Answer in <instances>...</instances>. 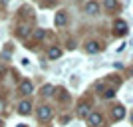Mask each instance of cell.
Wrapping results in <instances>:
<instances>
[{"mask_svg":"<svg viewBox=\"0 0 133 127\" xmlns=\"http://www.w3.org/2000/svg\"><path fill=\"white\" fill-rule=\"evenodd\" d=\"M32 111V103L30 101H20V105H18V113L20 115H28Z\"/></svg>","mask_w":133,"mask_h":127,"instance_id":"obj_2","label":"cell"},{"mask_svg":"<svg viewBox=\"0 0 133 127\" xmlns=\"http://www.w3.org/2000/svg\"><path fill=\"white\" fill-rule=\"evenodd\" d=\"M115 34H117V36L127 34V24L123 22V20H117V22H115Z\"/></svg>","mask_w":133,"mask_h":127,"instance_id":"obj_4","label":"cell"},{"mask_svg":"<svg viewBox=\"0 0 133 127\" xmlns=\"http://www.w3.org/2000/svg\"><path fill=\"white\" fill-rule=\"evenodd\" d=\"M66 24V14L64 12H58L56 14V26H64Z\"/></svg>","mask_w":133,"mask_h":127,"instance_id":"obj_11","label":"cell"},{"mask_svg":"<svg viewBox=\"0 0 133 127\" xmlns=\"http://www.w3.org/2000/svg\"><path fill=\"white\" fill-rule=\"evenodd\" d=\"M34 91V85H32V82H22L20 83V93H24V95H30Z\"/></svg>","mask_w":133,"mask_h":127,"instance_id":"obj_5","label":"cell"},{"mask_svg":"<svg viewBox=\"0 0 133 127\" xmlns=\"http://www.w3.org/2000/svg\"><path fill=\"white\" fill-rule=\"evenodd\" d=\"M18 36H20V38L30 36V28H28V26H20V28H18Z\"/></svg>","mask_w":133,"mask_h":127,"instance_id":"obj_12","label":"cell"},{"mask_svg":"<svg viewBox=\"0 0 133 127\" xmlns=\"http://www.w3.org/2000/svg\"><path fill=\"white\" fill-rule=\"evenodd\" d=\"M32 36H34V40H42V38L46 36V30H42V28H40V30H36V32L32 34Z\"/></svg>","mask_w":133,"mask_h":127,"instance_id":"obj_13","label":"cell"},{"mask_svg":"<svg viewBox=\"0 0 133 127\" xmlns=\"http://www.w3.org/2000/svg\"><path fill=\"white\" fill-rule=\"evenodd\" d=\"M52 91H54V88H52L50 83H48V85H44V88H42V93H44V95H50Z\"/></svg>","mask_w":133,"mask_h":127,"instance_id":"obj_15","label":"cell"},{"mask_svg":"<svg viewBox=\"0 0 133 127\" xmlns=\"http://www.w3.org/2000/svg\"><path fill=\"white\" fill-rule=\"evenodd\" d=\"M79 117H89V113H91V111H89V105L88 103H83V105H79Z\"/></svg>","mask_w":133,"mask_h":127,"instance_id":"obj_10","label":"cell"},{"mask_svg":"<svg viewBox=\"0 0 133 127\" xmlns=\"http://www.w3.org/2000/svg\"><path fill=\"white\" fill-rule=\"evenodd\" d=\"M85 50H88L89 54H95V52H99V44H97V42H88Z\"/></svg>","mask_w":133,"mask_h":127,"instance_id":"obj_9","label":"cell"},{"mask_svg":"<svg viewBox=\"0 0 133 127\" xmlns=\"http://www.w3.org/2000/svg\"><path fill=\"white\" fill-rule=\"evenodd\" d=\"M123 115H125V107H121V105L113 107V117L115 119H123Z\"/></svg>","mask_w":133,"mask_h":127,"instance_id":"obj_8","label":"cell"},{"mask_svg":"<svg viewBox=\"0 0 133 127\" xmlns=\"http://www.w3.org/2000/svg\"><path fill=\"white\" fill-rule=\"evenodd\" d=\"M131 121H133V113H131Z\"/></svg>","mask_w":133,"mask_h":127,"instance_id":"obj_17","label":"cell"},{"mask_svg":"<svg viewBox=\"0 0 133 127\" xmlns=\"http://www.w3.org/2000/svg\"><path fill=\"white\" fill-rule=\"evenodd\" d=\"M88 121H89V125H91V127H101V123H103V117H101L99 113H89Z\"/></svg>","mask_w":133,"mask_h":127,"instance_id":"obj_1","label":"cell"},{"mask_svg":"<svg viewBox=\"0 0 133 127\" xmlns=\"http://www.w3.org/2000/svg\"><path fill=\"white\" fill-rule=\"evenodd\" d=\"M85 10H88V14H97V10H99V6H97V2H88L85 4Z\"/></svg>","mask_w":133,"mask_h":127,"instance_id":"obj_6","label":"cell"},{"mask_svg":"<svg viewBox=\"0 0 133 127\" xmlns=\"http://www.w3.org/2000/svg\"><path fill=\"white\" fill-rule=\"evenodd\" d=\"M0 125H2V121H0Z\"/></svg>","mask_w":133,"mask_h":127,"instance_id":"obj_18","label":"cell"},{"mask_svg":"<svg viewBox=\"0 0 133 127\" xmlns=\"http://www.w3.org/2000/svg\"><path fill=\"white\" fill-rule=\"evenodd\" d=\"M103 4H105V8L111 10V8H115V6H117V0H103Z\"/></svg>","mask_w":133,"mask_h":127,"instance_id":"obj_14","label":"cell"},{"mask_svg":"<svg viewBox=\"0 0 133 127\" xmlns=\"http://www.w3.org/2000/svg\"><path fill=\"white\" fill-rule=\"evenodd\" d=\"M60 56H62L60 48H50V50H48V58H50V60H58Z\"/></svg>","mask_w":133,"mask_h":127,"instance_id":"obj_7","label":"cell"},{"mask_svg":"<svg viewBox=\"0 0 133 127\" xmlns=\"http://www.w3.org/2000/svg\"><path fill=\"white\" fill-rule=\"evenodd\" d=\"M103 95H105L107 99H111V97L115 95V89H107V91H105V93H103Z\"/></svg>","mask_w":133,"mask_h":127,"instance_id":"obj_16","label":"cell"},{"mask_svg":"<svg viewBox=\"0 0 133 127\" xmlns=\"http://www.w3.org/2000/svg\"><path fill=\"white\" fill-rule=\"evenodd\" d=\"M38 117L42 119V121H46V119H50V117H52V109L48 107V105H44V107H40V109H38Z\"/></svg>","mask_w":133,"mask_h":127,"instance_id":"obj_3","label":"cell"}]
</instances>
